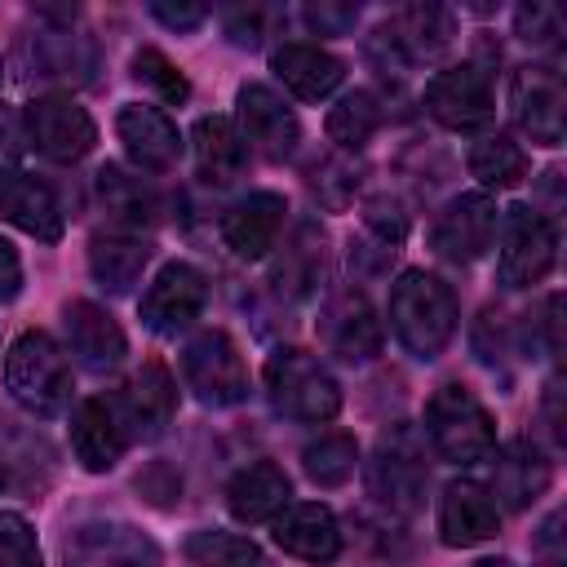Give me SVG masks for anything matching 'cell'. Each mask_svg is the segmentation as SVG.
<instances>
[{
  "instance_id": "31",
  "label": "cell",
  "mask_w": 567,
  "mask_h": 567,
  "mask_svg": "<svg viewBox=\"0 0 567 567\" xmlns=\"http://www.w3.org/2000/svg\"><path fill=\"white\" fill-rule=\"evenodd\" d=\"M377 128H381V106H377V97L363 93V89L346 93V97L328 111V137H332L337 151H363Z\"/></svg>"
},
{
  "instance_id": "44",
  "label": "cell",
  "mask_w": 567,
  "mask_h": 567,
  "mask_svg": "<svg viewBox=\"0 0 567 567\" xmlns=\"http://www.w3.org/2000/svg\"><path fill=\"white\" fill-rule=\"evenodd\" d=\"M226 31H230L235 44H257V35H261V9H239V13H230Z\"/></svg>"
},
{
  "instance_id": "22",
  "label": "cell",
  "mask_w": 567,
  "mask_h": 567,
  "mask_svg": "<svg viewBox=\"0 0 567 567\" xmlns=\"http://www.w3.org/2000/svg\"><path fill=\"white\" fill-rule=\"evenodd\" d=\"M66 434H71L75 461H80L89 474L115 470L120 456H124V443H128L124 430H120V421H115V408H111L106 399H80L75 412H71Z\"/></svg>"
},
{
  "instance_id": "29",
  "label": "cell",
  "mask_w": 567,
  "mask_h": 567,
  "mask_svg": "<svg viewBox=\"0 0 567 567\" xmlns=\"http://www.w3.org/2000/svg\"><path fill=\"white\" fill-rule=\"evenodd\" d=\"M151 261V244L137 235H93L89 244V270L102 288L128 292Z\"/></svg>"
},
{
  "instance_id": "5",
  "label": "cell",
  "mask_w": 567,
  "mask_h": 567,
  "mask_svg": "<svg viewBox=\"0 0 567 567\" xmlns=\"http://www.w3.org/2000/svg\"><path fill=\"white\" fill-rule=\"evenodd\" d=\"M368 487L394 514L421 509L425 487H430V461H425V439L416 425L399 421L377 439L372 461H368Z\"/></svg>"
},
{
  "instance_id": "17",
  "label": "cell",
  "mask_w": 567,
  "mask_h": 567,
  "mask_svg": "<svg viewBox=\"0 0 567 567\" xmlns=\"http://www.w3.org/2000/svg\"><path fill=\"white\" fill-rule=\"evenodd\" d=\"M115 133H120L128 159H133L137 168H146V173H168V168L182 159V133H177V124H173L164 111H155V106H142V102L120 106Z\"/></svg>"
},
{
  "instance_id": "32",
  "label": "cell",
  "mask_w": 567,
  "mask_h": 567,
  "mask_svg": "<svg viewBox=\"0 0 567 567\" xmlns=\"http://www.w3.org/2000/svg\"><path fill=\"white\" fill-rule=\"evenodd\" d=\"M470 173L487 186V190H509L527 177V151L514 142V137H483L474 151H470Z\"/></svg>"
},
{
  "instance_id": "42",
  "label": "cell",
  "mask_w": 567,
  "mask_h": 567,
  "mask_svg": "<svg viewBox=\"0 0 567 567\" xmlns=\"http://www.w3.org/2000/svg\"><path fill=\"white\" fill-rule=\"evenodd\" d=\"M18 151H22V124H18V115L0 102V177L13 168Z\"/></svg>"
},
{
  "instance_id": "12",
  "label": "cell",
  "mask_w": 567,
  "mask_h": 567,
  "mask_svg": "<svg viewBox=\"0 0 567 567\" xmlns=\"http://www.w3.org/2000/svg\"><path fill=\"white\" fill-rule=\"evenodd\" d=\"M496 226H501V213H496V199L487 190H470V195H456L430 226V248L443 257V261H474L492 248L496 239Z\"/></svg>"
},
{
  "instance_id": "46",
  "label": "cell",
  "mask_w": 567,
  "mask_h": 567,
  "mask_svg": "<svg viewBox=\"0 0 567 567\" xmlns=\"http://www.w3.org/2000/svg\"><path fill=\"white\" fill-rule=\"evenodd\" d=\"M474 567H514V563H505V558H483V563H474Z\"/></svg>"
},
{
  "instance_id": "37",
  "label": "cell",
  "mask_w": 567,
  "mask_h": 567,
  "mask_svg": "<svg viewBox=\"0 0 567 567\" xmlns=\"http://www.w3.org/2000/svg\"><path fill=\"white\" fill-rule=\"evenodd\" d=\"M133 75H137L142 84H151L164 102H186V97H190V80H186L159 49H151V44L133 53Z\"/></svg>"
},
{
  "instance_id": "25",
  "label": "cell",
  "mask_w": 567,
  "mask_h": 567,
  "mask_svg": "<svg viewBox=\"0 0 567 567\" xmlns=\"http://www.w3.org/2000/svg\"><path fill=\"white\" fill-rule=\"evenodd\" d=\"M270 71L284 80V89L301 102H323L341 80H346V66L341 58H332L328 49L319 44H279L270 53Z\"/></svg>"
},
{
  "instance_id": "34",
  "label": "cell",
  "mask_w": 567,
  "mask_h": 567,
  "mask_svg": "<svg viewBox=\"0 0 567 567\" xmlns=\"http://www.w3.org/2000/svg\"><path fill=\"white\" fill-rule=\"evenodd\" d=\"M319 270H323V235L315 226H301L275 266V284L288 288L292 297H306L319 284Z\"/></svg>"
},
{
  "instance_id": "1",
  "label": "cell",
  "mask_w": 567,
  "mask_h": 567,
  "mask_svg": "<svg viewBox=\"0 0 567 567\" xmlns=\"http://www.w3.org/2000/svg\"><path fill=\"white\" fill-rule=\"evenodd\" d=\"M390 328L412 359H439L456 332L452 288L430 270H403L390 288Z\"/></svg>"
},
{
  "instance_id": "4",
  "label": "cell",
  "mask_w": 567,
  "mask_h": 567,
  "mask_svg": "<svg viewBox=\"0 0 567 567\" xmlns=\"http://www.w3.org/2000/svg\"><path fill=\"white\" fill-rule=\"evenodd\" d=\"M266 399L279 416L292 421H332L341 412V385L332 381V372L297 346H284L266 359Z\"/></svg>"
},
{
  "instance_id": "15",
  "label": "cell",
  "mask_w": 567,
  "mask_h": 567,
  "mask_svg": "<svg viewBox=\"0 0 567 567\" xmlns=\"http://www.w3.org/2000/svg\"><path fill=\"white\" fill-rule=\"evenodd\" d=\"M425 111L452 133H474V128L492 124V84L474 62L447 66V71L430 75Z\"/></svg>"
},
{
  "instance_id": "38",
  "label": "cell",
  "mask_w": 567,
  "mask_h": 567,
  "mask_svg": "<svg viewBox=\"0 0 567 567\" xmlns=\"http://www.w3.org/2000/svg\"><path fill=\"white\" fill-rule=\"evenodd\" d=\"M0 567H40L35 527L13 509H0Z\"/></svg>"
},
{
  "instance_id": "24",
  "label": "cell",
  "mask_w": 567,
  "mask_h": 567,
  "mask_svg": "<svg viewBox=\"0 0 567 567\" xmlns=\"http://www.w3.org/2000/svg\"><path fill=\"white\" fill-rule=\"evenodd\" d=\"M377 40H381L399 62H421V58H434V53L447 49V40H452V18H447V9H439V4H408L403 13H394V18L377 31Z\"/></svg>"
},
{
  "instance_id": "41",
  "label": "cell",
  "mask_w": 567,
  "mask_h": 567,
  "mask_svg": "<svg viewBox=\"0 0 567 567\" xmlns=\"http://www.w3.org/2000/svg\"><path fill=\"white\" fill-rule=\"evenodd\" d=\"M151 13H155L164 27H173V31H195V27L208 18L204 4H168V0H155Z\"/></svg>"
},
{
  "instance_id": "35",
  "label": "cell",
  "mask_w": 567,
  "mask_h": 567,
  "mask_svg": "<svg viewBox=\"0 0 567 567\" xmlns=\"http://www.w3.org/2000/svg\"><path fill=\"white\" fill-rule=\"evenodd\" d=\"M97 190H102V204H106L124 226H142V221L155 217V195H151L137 177H128L124 168H115V164H106V168L97 173Z\"/></svg>"
},
{
  "instance_id": "23",
  "label": "cell",
  "mask_w": 567,
  "mask_h": 567,
  "mask_svg": "<svg viewBox=\"0 0 567 567\" xmlns=\"http://www.w3.org/2000/svg\"><path fill=\"white\" fill-rule=\"evenodd\" d=\"M275 545L292 558H306V563H328L337 558L341 549V527L332 518L328 505L319 501H306V505H288L279 518H275Z\"/></svg>"
},
{
  "instance_id": "20",
  "label": "cell",
  "mask_w": 567,
  "mask_h": 567,
  "mask_svg": "<svg viewBox=\"0 0 567 567\" xmlns=\"http://www.w3.org/2000/svg\"><path fill=\"white\" fill-rule=\"evenodd\" d=\"M284 213H288V204H284V195H275V190H252V195H244V199L230 204L226 217H221V239H226V248H230L235 257H244V261L266 257V252L275 248V239H279Z\"/></svg>"
},
{
  "instance_id": "40",
  "label": "cell",
  "mask_w": 567,
  "mask_h": 567,
  "mask_svg": "<svg viewBox=\"0 0 567 567\" xmlns=\"http://www.w3.org/2000/svg\"><path fill=\"white\" fill-rule=\"evenodd\" d=\"M306 22L319 31V35H341L359 22V4H332V0H319V4H306Z\"/></svg>"
},
{
  "instance_id": "9",
  "label": "cell",
  "mask_w": 567,
  "mask_h": 567,
  "mask_svg": "<svg viewBox=\"0 0 567 567\" xmlns=\"http://www.w3.org/2000/svg\"><path fill=\"white\" fill-rule=\"evenodd\" d=\"M27 142H31L40 155L58 159V164H75V159H84V155L93 151L97 124H93V115H89L75 97H66V93H44V97H35V102L27 106Z\"/></svg>"
},
{
  "instance_id": "36",
  "label": "cell",
  "mask_w": 567,
  "mask_h": 567,
  "mask_svg": "<svg viewBox=\"0 0 567 567\" xmlns=\"http://www.w3.org/2000/svg\"><path fill=\"white\" fill-rule=\"evenodd\" d=\"M186 558L195 567H261V549L248 540V536H235V532H195L186 540Z\"/></svg>"
},
{
  "instance_id": "13",
  "label": "cell",
  "mask_w": 567,
  "mask_h": 567,
  "mask_svg": "<svg viewBox=\"0 0 567 567\" xmlns=\"http://www.w3.org/2000/svg\"><path fill=\"white\" fill-rule=\"evenodd\" d=\"M235 128H239L244 146H252L257 155H266L275 164L288 159L297 151V137H301L292 106L266 84H244L235 93Z\"/></svg>"
},
{
  "instance_id": "39",
  "label": "cell",
  "mask_w": 567,
  "mask_h": 567,
  "mask_svg": "<svg viewBox=\"0 0 567 567\" xmlns=\"http://www.w3.org/2000/svg\"><path fill=\"white\" fill-rule=\"evenodd\" d=\"M514 27H518V40H527V44H540V49L558 44V35L567 31L563 13H558L554 4H545V0L518 4V13H514Z\"/></svg>"
},
{
  "instance_id": "21",
  "label": "cell",
  "mask_w": 567,
  "mask_h": 567,
  "mask_svg": "<svg viewBox=\"0 0 567 567\" xmlns=\"http://www.w3.org/2000/svg\"><path fill=\"white\" fill-rule=\"evenodd\" d=\"M0 217L9 226H18L31 239L58 244L62 239V208L49 182L31 177V173H4L0 177Z\"/></svg>"
},
{
  "instance_id": "10",
  "label": "cell",
  "mask_w": 567,
  "mask_h": 567,
  "mask_svg": "<svg viewBox=\"0 0 567 567\" xmlns=\"http://www.w3.org/2000/svg\"><path fill=\"white\" fill-rule=\"evenodd\" d=\"M204 301H208V279L190 261H168L142 292L137 315L155 337H177L182 328H190L199 319Z\"/></svg>"
},
{
  "instance_id": "2",
  "label": "cell",
  "mask_w": 567,
  "mask_h": 567,
  "mask_svg": "<svg viewBox=\"0 0 567 567\" xmlns=\"http://www.w3.org/2000/svg\"><path fill=\"white\" fill-rule=\"evenodd\" d=\"M4 390L31 416H58L71 403V363H66V350L49 332H40V328L22 332L9 346V354H4Z\"/></svg>"
},
{
  "instance_id": "28",
  "label": "cell",
  "mask_w": 567,
  "mask_h": 567,
  "mask_svg": "<svg viewBox=\"0 0 567 567\" xmlns=\"http://www.w3.org/2000/svg\"><path fill=\"white\" fill-rule=\"evenodd\" d=\"M195 164H199V177L208 186H230L244 164H248V146L235 128V120L226 115H199L195 120Z\"/></svg>"
},
{
  "instance_id": "19",
  "label": "cell",
  "mask_w": 567,
  "mask_h": 567,
  "mask_svg": "<svg viewBox=\"0 0 567 567\" xmlns=\"http://www.w3.org/2000/svg\"><path fill=\"white\" fill-rule=\"evenodd\" d=\"M62 328H66V350L89 372H111L128 354V341H124L120 323L102 306H93V301H66Z\"/></svg>"
},
{
  "instance_id": "45",
  "label": "cell",
  "mask_w": 567,
  "mask_h": 567,
  "mask_svg": "<svg viewBox=\"0 0 567 567\" xmlns=\"http://www.w3.org/2000/svg\"><path fill=\"white\" fill-rule=\"evenodd\" d=\"M368 226H372V230H381V239H403V213H399V208H390V217H385L381 199H377V204H368Z\"/></svg>"
},
{
  "instance_id": "27",
  "label": "cell",
  "mask_w": 567,
  "mask_h": 567,
  "mask_svg": "<svg viewBox=\"0 0 567 567\" xmlns=\"http://www.w3.org/2000/svg\"><path fill=\"white\" fill-rule=\"evenodd\" d=\"M554 470L545 461V452L532 443V439H514L505 443L501 461H496V478H492V492L509 505V509H527L545 496Z\"/></svg>"
},
{
  "instance_id": "47",
  "label": "cell",
  "mask_w": 567,
  "mask_h": 567,
  "mask_svg": "<svg viewBox=\"0 0 567 567\" xmlns=\"http://www.w3.org/2000/svg\"><path fill=\"white\" fill-rule=\"evenodd\" d=\"M0 487H4V465H0Z\"/></svg>"
},
{
  "instance_id": "18",
  "label": "cell",
  "mask_w": 567,
  "mask_h": 567,
  "mask_svg": "<svg viewBox=\"0 0 567 567\" xmlns=\"http://www.w3.org/2000/svg\"><path fill=\"white\" fill-rule=\"evenodd\" d=\"M319 337L346 363H368V359L381 354V323H377V315H372L363 292L332 297L323 306V315H319Z\"/></svg>"
},
{
  "instance_id": "7",
  "label": "cell",
  "mask_w": 567,
  "mask_h": 567,
  "mask_svg": "<svg viewBox=\"0 0 567 567\" xmlns=\"http://www.w3.org/2000/svg\"><path fill=\"white\" fill-rule=\"evenodd\" d=\"M62 567H159V545L120 518H93L66 532Z\"/></svg>"
},
{
  "instance_id": "11",
  "label": "cell",
  "mask_w": 567,
  "mask_h": 567,
  "mask_svg": "<svg viewBox=\"0 0 567 567\" xmlns=\"http://www.w3.org/2000/svg\"><path fill=\"white\" fill-rule=\"evenodd\" d=\"M514 124L536 146H558L567 128V89L554 66H518L509 80Z\"/></svg>"
},
{
  "instance_id": "48",
  "label": "cell",
  "mask_w": 567,
  "mask_h": 567,
  "mask_svg": "<svg viewBox=\"0 0 567 567\" xmlns=\"http://www.w3.org/2000/svg\"><path fill=\"white\" fill-rule=\"evenodd\" d=\"M0 75H4V66H0Z\"/></svg>"
},
{
  "instance_id": "14",
  "label": "cell",
  "mask_w": 567,
  "mask_h": 567,
  "mask_svg": "<svg viewBox=\"0 0 567 567\" xmlns=\"http://www.w3.org/2000/svg\"><path fill=\"white\" fill-rule=\"evenodd\" d=\"M115 408V421L124 430V439H159L177 412V385L168 377V368L159 359H146L120 390V399L111 403Z\"/></svg>"
},
{
  "instance_id": "33",
  "label": "cell",
  "mask_w": 567,
  "mask_h": 567,
  "mask_svg": "<svg viewBox=\"0 0 567 567\" xmlns=\"http://www.w3.org/2000/svg\"><path fill=\"white\" fill-rule=\"evenodd\" d=\"M301 465H306V474L319 487H341L359 470V443L350 434H341V430H328V434H319V439L306 443Z\"/></svg>"
},
{
  "instance_id": "6",
  "label": "cell",
  "mask_w": 567,
  "mask_h": 567,
  "mask_svg": "<svg viewBox=\"0 0 567 567\" xmlns=\"http://www.w3.org/2000/svg\"><path fill=\"white\" fill-rule=\"evenodd\" d=\"M182 377H186V390L208 408H230V403H239L248 394L244 354L230 341V332H221V328H204V332H195L186 341Z\"/></svg>"
},
{
  "instance_id": "26",
  "label": "cell",
  "mask_w": 567,
  "mask_h": 567,
  "mask_svg": "<svg viewBox=\"0 0 567 567\" xmlns=\"http://www.w3.org/2000/svg\"><path fill=\"white\" fill-rule=\"evenodd\" d=\"M288 496H292V483L288 474L275 465V461H252L244 465L230 487H226V509L239 518V523H270L288 509Z\"/></svg>"
},
{
  "instance_id": "8",
  "label": "cell",
  "mask_w": 567,
  "mask_h": 567,
  "mask_svg": "<svg viewBox=\"0 0 567 567\" xmlns=\"http://www.w3.org/2000/svg\"><path fill=\"white\" fill-rule=\"evenodd\" d=\"M554 252H558V230L545 213L518 204L505 213L501 221V284L505 288H532L549 275L554 266Z\"/></svg>"
},
{
  "instance_id": "30",
  "label": "cell",
  "mask_w": 567,
  "mask_h": 567,
  "mask_svg": "<svg viewBox=\"0 0 567 567\" xmlns=\"http://www.w3.org/2000/svg\"><path fill=\"white\" fill-rule=\"evenodd\" d=\"M31 58H35V71L49 75V80H75L80 84L93 71V44L84 35H71V31L35 35Z\"/></svg>"
},
{
  "instance_id": "3",
  "label": "cell",
  "mask_w": 567,
  "mask_h": 567,
  "mask_svg": "<svg viewBox=\"0 0 567 567\" xmlns=\"http://www.w3.org/2000/svg\"><path fill=\"white\" fill-rule=\"evenodd\" d=\"M425 434L430 447L447 465H478L496 452V421L465 385H439L425 403Z\"/></svg>"
},
{
  "instance_id": "16",
  "label": "cell",
  "mask_w": 567,
  "mask_h": 567,
  "mask_svg": "<svg viewBox=\"0 0 567 567\" xmlns=\"http://www.w3.org/2000/svg\"><path fill=\"white\" fill-rule=\"evenodd\" d=\"M496 527H501V509H496V501L483 483L456 478V483L443 487V496H439V536H443V545L470 549V545L492 540Z\"/></svg>"
},
{
  "instance_id": "43",
  "label": "cell",
  "mask_w": 567,
  "mask_h": 567,
  "mask_svg": "<svg viewBox=\"0 0 567 567\" xmlns=\"http://www.w3.org/2000/svg\"><path fill=\"white\" fill-rule=\"evenodd\" d=\"M22 288V261L9 239H0V301H13Z\"/></svg>"
}]
</instances>
